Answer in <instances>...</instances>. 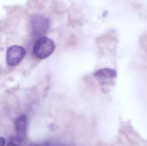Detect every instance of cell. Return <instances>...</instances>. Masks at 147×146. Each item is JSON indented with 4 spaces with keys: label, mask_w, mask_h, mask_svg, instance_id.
<instances>
[{
    "label": "cell",
    "mask_w": 147,
    "mask_h": 146,
    "mask_svg": "<svg viewBox=\"0 0 147 146\" xmlns=\"http://www.w3.org/2000/svg\"><path fill=\"white\" fill-rule=\"evenodd\" d=\"M94 75L100 85H105L116 78L117 73L115 70L112 69L105 68L96 71Z\"/></svg>",
    "instance_id": "277c9868"
},
{
    "label": "cell",
    "mask_w": 147,
    "mask_h": 146,
    "mask_svg": "<svg viewBox=\"0 0 147 146\" xmlns=\"http://www.w3.org/2000/svg\"><path fill=\"white\" fill-rule=\"evenodd\" d=\"M55 48V43L52 39L47 37H41L34 43L33 53L39 59H45L53 54Z\"/></svg>",
    "instance_id": "6da1fadb"
},
{
    "label": "cell",
    "mask_w": 147,
    "mask_h": 146,
    "mask_svg": "<svg viewBox=\"0 0 147 146\" xmlns=\"http://www.w3.org/2000/svg\"><path fill=\"white\" fill-rule=\"evenodd\" d=\"M16 139L18 142L24 141L26 135L27 117L23 115L18 117L15 121Z\"/></svg>",
    "instance_id": "5b68a950"
},
{
    "label": "cell",
    "mask_w": 147,
    "mask_h": 146,
    "mask_svg": "<svg viewBox=\"0 0 147 146\" xmlns=\"http://www.w3.org/2000/svg\"><path fill=\"white\" fill-rule=\"evenodd\" d=\"M26 50L22 46L13 45L7 50L6 61L8 65L13 67L20 63L26 55Z\"/></svg>",
    "instance_id": "3957f363"
},
{
    "label": "cell",
    "mask_w": 147,
    "mask_h": 146,
    "mask_svg": "<svg viewBox=\"0 0 147 146\" xmlns=\"http://www.w3.org/2000/svg\"><path fill=\"white\" fill-rule=\"evenodd\" d=\"M30 146H40L39 145H30Z\"/></svg>",
    "instance_id": "ba28073f"
},
{
    "label": "cell",
    "mask_w": 147,
    "mask_h": 146,
    "mask_svg": "<svg viewBox=\"0 0 147 146\" xmlns=\"http://www.w3.org/2000/svg\"><path fill=\"white\" fill-rule=\"evenodd\" d=\"M31 23L33 33L36 37H41L44 35L49 28V20L42 15H34L31 19Z\"/></svg>",
    "instance_id": "7a4b0ae2"
},
{
    "label": "cell",
    "mask_w": 147,
    "mask_h": 146,
    "mask_svg": "<svg viewBox=\"0 0 147 146\" xmlns=\"http://www.w3.org/2000/svg\"><path fill=\"white\" fill-rule=\"evenodd\" d=\"M7 146H20L17 145V144L14 143H10Z\"/></svg>",
    "instance_id": "52a82bcc"
},
{
    "label": "cell",
    "mask_w": 147,
    "mask_h": 146,
    "mask_svg": "<svg viewBox=\"0 0 147 146\" xmlns=\"http://www.w3.org/2000/svg\"><path fill=\"white\" fill-rule=\"evenodd\" d=\"M5 139L2 137H0V146H5Z\"/></svg>",
    "instance_id": "8992f818"
}]
</instances>
